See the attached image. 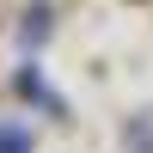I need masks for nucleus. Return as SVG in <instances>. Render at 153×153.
Wrapping results in <instances>:
<instances>
[{
  "mask_svg": "<svg viewBox=\"0 0 153 153\" xmlns=\"http://www.w3.org/2000/svg\"><path fill=\"white\" fill-rule=\"evenodd\" d=\"M0 153H31V129L25 123H0Z\"/></svg>",
  "mask_w": 153,
  "mask_h": 153,
  "instance_id": "1",
  "label": "nucleus"
}]
</instances>
